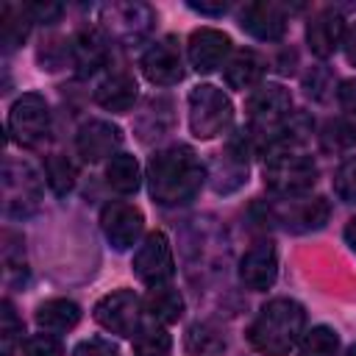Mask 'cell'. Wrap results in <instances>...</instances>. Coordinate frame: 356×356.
<instances>
[{"instance_id": "d6986e66", "label": "cell", "mask_w": 356, "mask_h": 356, "mask_svg": "<svg viewBox=\"0 0 356 356\" xmlns=\"http://www.w3.org/2000/svg\"><path fill=\"white\" fill-rule=\"evenodd\" d=\"M231 50V39L217 28H197L189 36V61L197 72L217 70Z\"/></svg>"}, {"instance_id": "3957f363", "label": "cell", "mask_w": 356, "mask_h": 356, "mask_svg": "<svg viewBox=\"0 0 356 356\" xmlns=\"http://www.w3.org/2000/svg\"><path fill=\"white\" fill-rule=\"evenodd\" d=\"M317 181V164L298 147H273L264 161V184L275 195H300Z\"/></svg>"}, {"instance_id": "d4e9b609", "label": "cell", "mask_w": 356, "mask_h": 356, "mask_svg": "<svg viewBox=\"0 0 356 356\" xmlns=\"http://www.w3.org/2000/svg\"><path fill=\"white\" fill-rule=\"evenodd\" d=\"M106 181L114 192L120 195H131L139 189L142 184V172H139V161L131 153H114L106 164Z\"/></svg>"}, {"instance_id": "e575fe53", "label": "cell", "mask_w": 356, "mask_h": 356, "mask_svg": "<svg viewBox=\"0 0 356 356\" xmlns=\"http://www.w3.org/2000/svg\"><path fill=\"white\" fill-rule=\"evenodd\" d=\"M334 192L345 203H356V159H348L339 164L334 175Z\"/></svg>"}, {"instance_id": "83f0119b", "label": "cell", "mask_w": 356, "mask_h": 356, "mask_svg": "<svg viewBox=\"0 0 356 356\" xmlns=\"http://www.w3.org/2000/svg\"><path fill=\"white\" fill-rule=\"evenodd\" d=\"M170 348H172V339H170L164 325H156V320L139 325L134 334V353L136 356H167Z\"/></svg>"}, {"instance_id": "4dcf8cb0", "label": "cell", "mask_w": 356, "mask_h": 356, "mask_svg": "<svg viewBox=\"0 0 356 356\" xmlns=\"http://www.w3.org/2000/svg\"><path fill=\"white\" fill-rule=\"evenodd\" d=\"M320 142H323L325 150H334V153L353 147V145H356V122L342 120V117H339V120H328V122L323 125Z\"/></svg>"}, {"instance_id": "ba28073f", "label": "cell", "mask_w": 356, "mask_h": 356, "mask_svg": "<svg viewBox=\"0 0 356 356\" xmlns=\"http://www.w3.org/2000/svg\"><path fill=\"white\" fill-rule=\"evenodd\" d=\"M264 214L284 231H292V234H306V231H317L328 222V200L323 197H284V200H275L270 206H264Z\"/></svg>"}, {"instance_id": "74e56055", "label": "cell", "mask_w": 356, "mask_h": 356, "mask_svg": "<svg viewBox=\"0 0 356 356\" xmlns=\"http://www.w3.org/2000/svg\"><path fill=\"white\" fill-rule=\"evenodd\" d=\"M28 11L33 22H56L61 17V6H53V3H33L28 6Z\"/></svg>"}, {"instance_id": "7402d4cb", "label": "cell", "mask_w": 356, "mask_h": 356, "mask_svg": "<svg viewBox=\"0 0 356 356\" xmlns=\"http://www.w3.org/2000/svg\"><path fill=\"white\" fill-rule=\"evenodd\" d=\"M36 325L44 331H70L81 320V306L67 298H50L36 309Z\"/></svg>"}, {"instance_id": "5bb4252c", "label": "cell", "mask_w": 356, "mask_h": 356, "mask_svg": "<svg viewBox=\"0 0 356 356\" xmlns=\"http://www.w3.org/2000/svg\"><path fill=\"white\" fill-rule=\"evenodd\" d=\"M142 72L156 86H172L184 78V58L181 47L172 36H164L153 42L142 56Z\"/></svg>"}, {"instance_id": "7a4b0ae2", "label": "cell", "mask_w": 356, "mask_h": 356, "mask_svg": "<svg viewBox=\"0 0 356 356\" xmlns=\"http://www.w3.org/2000/svg\"><path fill=\"white\" fill-rule=\"evenodd\" d=\"M306 334V312L292 298H275L261 306L248 328L250 345L264 356H286Z\"/></svg>"}, {"instance_id": "b9f144b4", "label": "cell", "mask_w": 356, "mask_h": 356, "mask_svg": "<svg viewBox=\"0 0 356 356\" xmlns=\"http://www.w3.org/2000/svg\"><path fill=\"white\" fill-rule=\"evenodd\" d=\"M345 242H348V248L356 253V217L345 225Z\"/></svg>"}, {"instance_id": "8d00e7d4", "label": "cell", "mask_w": 356, "mask_h": 356, "mask_svg": "<svg viewBox=\"0 0 356 356\" xmlns=\"http://www.w3.org/2000/svg\"><path fill=\"white\" fill-rule=\"evenodd\" d=\"M72 356H120V348H117L111 339L89 337V339H81V342L72 348Z\"/></svg>"}, {"instance_id": "8992f818", "label": "cell", "mask_w": 356, "mask_h": 356, "mask_svg": "<svg viewBox=\"0 0 356 356\" xmlns=\"http://www.w3.org/2000/svg\"><path fill=\"white\" fill-rule=\"evenodd\" d=\"M8 134L19 147H36L50 134V108L42 95L28 92L8 111Z\"/></svg>"}, {"instance_id": "d590c367", "label": "cell", "mask_w": 356, "mask_h": 356, "mask_svg": "<svg viewBox=\"0 0 356 356\" xmlns=\"http://www.w3.org/2000/svg\"><path fill=\"white\" fill-rule=\"evenodd\" d=\"M22 356H64V348L50 334H36L22 342Z\"/></svg>"}, {"instance_id": "7c38bea8", "label": "cell", "mask_w": 356, "mask_h": 356, "mask_svg": "<svg viewBox=\"0 0 356 356\" xmlns=\"http://www.w3.org/2000/svg\"><path fill=\"white\" fill-rule=\"evenodd\" d=\"M100 225H103V234H106V239L111 242L114 250H128L142 236L145 217L134 203L111 200L100 211Z\"/></svg>"}, {"instance_id": "484cf974", "label": "cell", "mask_w": 356, "mask_h": 356, "mask_svg": "<svg viewBox=\"0 0 356 356\" xmlns=\"http://www.w3.org/2000/svg\"><path fill=\"white\" fill-rule=\"evenodd\" d=\"M145 312H147L153 320L164 323V325L178 323L181 314H184V298H181V292L172 289V286H164V284H161V286H153V289L147 292V298H145Z\"/></svg>"}, {"instance_id": "9a60e30c", "label": "cell", "mask_w": 356, "mask_h": 356, "mask_svg": "<svg viewBox=\"0 0 356 356\" xmlns=\"http://www.w3.org/2000/svg\"><path fill=\"white\" fill-rule=\"evenodd\" d=\"M275 275H278V253L270 242L253 245L239 261V278L253 292L270 289L275 284Z\"/></svg>"}, {"instance_id": "2e32d148", "label": "cell", "mask_w": 356, "mask_h": 356, "mask_svg": "<svg viewBox=\"0 0 356 356\" xmlns=\"http://www.w3.org/2000/svg\"><path fill=\"white\" fill-rule=\"evenodd\" d=\"M239 25H242V31H248L250 36H256L261 42H275L286 31V11L278 3H264V0L248 3L242 8Z\"/></svg>"}, {"instance_id": "8fae6325", "label": "cell", "mask_w": 356, "mask_h": 356, "mask_svg": "<svg viewBox=\"0 0 356 356\" xmlns=\"http://www.w3.org/2000/svg\"><path fill=\"white\" fill-rule=\"evenodd\" d=\"M248 147H250L248 134L242 131L222 147V153H217V159L211 161V170H209L214 192L228 195L248 181Z\"/></svg>"}, {"instance_id": "f35d334b", "label": "cell", "mask_w": 356, "mask_h": 356, "mask_svg": "<svg viewBox=\"0 0 356 356\" xmlns=\"http://www.w3.org/2000/svg\"><path fill=\"white\" fill-rule=\"evenodd\" d=\"M337 97H339V106L356 117V78L342 81L339 89H337Z\"/></svg>"}, {"instance_id": "836d02e7", "label": "cell", "mask_w": 356, "mask_h": 356, "mask_svg": "<svg viewBox=\"0 0 356 356\" xmlns=\"http://www.w3.org/2000/svg\"><path fill=\"white\" fill-rule=\"evenodd\" d=\"M19 334H22V323L14 314L11 300H3V306H0V342H3L0 356H11L14 353V345H17Z\"/></svg>"}, {"instance_id": "f1b7e54d", "label": "cell", "mask_w": 356, "mask_h": 356, "mask_svg": "<svg viewBox=\"0 0 356 356\" xmlns=\"http://www.w3.org/2000/svg\"><path fill=\"white\" fill-rule=\"evenodd\" d=\"M44 178H47V184L56 195H67L75 186L78 170L67 156L56 153V156H47V161H44Z\"/></svg>"}, {"instance_id": "44dd1931", "label": "cell", "mask_w": 356, "mask_h": 356, "mask_svg": "<svg viewBox=\"0 0 356 356\" xmlns=\"http://www.w3.org/2000/svg\"><path fill=\"white\" fill-rule=\"evenodd\" d=\"M106 53H108L106 36L97 33V31H83V33H78V36L72 39V44H70V58H72V64L78 67L81 75H89V72H95L97 67H103Z\"/></svg>"}, {"instance_id": "6da1fadb", "label": "cell", "mask_w": 356, "mask_h": 356, "mask_svg": "<svg viewBox=\"0 0 356 356\" xmlns=\"http://www.w3.org/2000/svg\"><path fill=\"white\" fill-rule=\"evenodd\" d=\"M206 181V167L186 145L159 150L147 164V186L156 203L181 206L189 203Z\"/></svg>"}, {"instance_id": "60d3db41", "label": "cell", "mask_w": 356, "mask_h": 356, "mask_svg": "<svg viewBox=\"0 0 356 356\" xmlns=\"http://www.w3.org/2000/svg\"><path fill=\"white\" fill-rule=\"evenodd\" d=\"M342 47H345L348 61H350V64H356V22L345 31V42H342Z\"/></svg>"}, {"instance_id": "e0dca14e", "label": "cell", "mask_w": 356, "mask_h": 356, "mask_svg": "<svg viewBox=\"0 0 356 356\" xmlns=\"http://www.w3.org/2000/svg\"><path fill=\"white\" fill-rule=\"evenodd\" d=\"M306 42H309V50L317 58L334 56V50L345 42V17L334 8H325V11L314 14L306 25Z\"/></svg>"}, {"instance_id": "f546056e", "label": "cell", "mask_w": 356, "mask_h": 356, "mask_svg": "<svg viewBox=\"0 0 356 356\" xmlns=\"http://www.w3.org/2000/svg\"><path fill=\"white\" fill-rule=\"evenodd\" d=\"M339 337L328 325H314L300 337V356H337Z\"/></svg>"}, {"instance_id": "1f68e13d", "label": "cell", "mask_w": 356, "mask_h": 356, "mask_svg": "<svg viewBox=\"0 0 356 356\" xmlns=\"http://www.w3.org/2000/svg\"><path fill=\"white\" fill-rule=\"evenodd\" d=\"M222 350V337L206 325V323H195L189 331H186V353L189 356H211Z\"/></svg>"}, {"instance_id": "4316f807", "label": "cell", "mask_w": 356, "mask_h": 356, "mask_svg": "<svg viewBox=\"0 0 356 356\" xmlns=\"http://www.w3.org/2000/svg\"><path fill=\"white\" fill-rule=\"evenodd\" d=\"M31 11L28 6H14V3H6L3 11H0V42H3V50H14L25 42L28 31H31Z\"/></svg>"}, {"instance_id": "603a6c76", "label": "cell", "mask_w": 356, "mask_h": 356, "mask_svg": "<svg viewBox=\"0 0 356 356\" xmlns=\"http://www.w3.org/2000/svg\"><path fill=\"white\" fill-rule=\"evenodd\" d=\"M264 75V58L256 50H239L225 64V83L231 89H250Z\"/></svg>"}, {"instance_id": "cb8c5ba5", "label": "cell", "mask_w": 356, "mask_h": 356, "mask_svg": "<svg viewBox=\"0 0 356 356\" xmlns=\"http://www.w3.org/2000/svg\"><path fill=\"white\" fill-rule=\"evenodd\" d=\"M170 125H172V103L167 97H153L136 120V134L142 142H153L164 136Z\"/></svg>"}, {"instance_id": "4fadbf2b", "label": "cell", "mask_w": 356, "mask_h": 356, "mask_svg": "<svg viewBox=\"0 0 356 356\" xmlns=\"http://www.w3.org/2000/svg\"><path fill=\"white\" fill-rule=\"evenodd\" d=\"M139 309H142V303L131 289H117L97 300L95 320L111 334L131 337V334H136V325H139Z\"/></svg>"}, {"instance_id": "ab89813d", "label": "cell", "mask_w": 356, "mask_h": 356, "mask_svg": "<svg viewBox=\"0 0 356 356\" xmlns=\"http://www.w3.org/2000/svg\"><path fill=\"white\" fill-rule=\"evenodd\" d=\"M189 8L192 11H200V14H211V17H220V14H225L228 11V3H189Z\"/></svg>"}, {"instance_id": "7bdbcfd3", "label": "cell", "mask_w": 356, "mask_h": 356, "mask_svg": "<svg viewBox=\"0 0 356 356\" xmlns=\"http://www.w3.org/2000/svg\"><path fill=\"white\" fill-rule=\"evenodd\" d=\"M345 356H356V345H350V348L345 350Z\"/></svg>"}, {"instance_id": "d6a6232c", "label": "cell", "mask_w": 356, "mask_h": 356, "mask_svg": "<svg viewBox=\"0 0 356 356\" xmlns=\"http://www.w3.org/2000/svg\"><path fill=\"white\" fill-rule=\"evenodd\" d=\"M22 236L14 231H3V264H6V278L11 281L14 275L22 278L25 273V248Z\"/></svg>"}, {"instance_id": "ac0fdd59", "label": "cell", "mask_w": 356, "mask_h": 356, "mask_svg": "<svg viewBox=\"0 0 356 356\" xmlns=\"http://www.w3.org/2000/svg\"><path fill=\"white\" fill-rule=\"evenodd\" d=\"M120 142H122V134L108 120H89L78 128V136H75V147L86 161H100L111 156L120 147Z\"/></svg>"}, {"instance_id": "5b68a950", "label": "cell", "mask_w": 356, "mask_h": 356, "mask_svg": "<svg viewBox=\"0 0 356 356\" xmlns=\"http://www.w3.org/2000/svg\"><path fill=\"white\" fill-rule=\"evenodd\" d=\"M292 97L289 89H284L281 83H264L259 86L250 100H248V117L253 125V134L261 136L267 145L275 139V134L281 131V125L292 117Z\"/></svg>"}, {"instance_id": "9c48e42d", "label": "cell", "mask_w": 356, "mask_h": 356, "mask_svg": "<svg viewBox=\"0 0 356 356\" xmlns=\"http://www.w3.org/2000/svg\"><path fill=\"white\" fill-rule=\"evenodd\" d=\"M153 22H156V14L145 3H111V6L100 8V25H103L106 36L125 42V44L145 39L150 33Z\"/></svg>"}, {"instance_id": "52a82bcc", "label": "cell", "mask_w": 356, "mask_h": 356, "mask_svg": "<svg viewBox=\"0 0 356 356\" xmlns=\"http://www.w3.org/2000/svg\"><path fill=\"white\" fill-rule=\"evenodd\" d=\"M42 197V184L39 175L33 172L31 164L6 159L3 164V211L8 217H25L36 211Z\"/></svg>"}, {"instance_id": "30bf717a", "label": "cell", "mask_w": 356, "mask_h": 356, "mask_svg": "<svg viewBox=\"0 0 356 356\" xmlns=\"http://www.w3.org/2000/svg\"><path fill=\"white\" fill-rule=\"evenodd\" d=\"M134 273H136L139 281H145L150 286H161L167 278H172V273H175L172 248H170V239L161 231L147 234L145 242L136 248V253H134Z\"/></svg>"}, {"instance_id": "277c9868", "label": "cell", "mask_w": 356, "mask_h": 356, "mask_svg": "<svg viewBox=\"0 0 356 356\" xmlns=\"http://www.w3.org/2000/svg\"><path fill=\"white\" fill-rule=\"evenodd\" d=\"M234 120L228 95L211 83H200L189 92V128L197 139H214Z\"/></svg>"}, {"instance_id": "ffe728a7", "label": "cell", "mask_w": 356, "mask_h": 356, "mask_svg": "<svg viewBox=\"0 0 356 356\" xmlns=\"http://www.w3.org/2000/svg\"><path fill=\"white\" fill-rule=\"evenodd\" d=\"M95 100L106 111H128L136 100V81L128 72H114L95 89Z\"/></svg>"}]
</instances>
